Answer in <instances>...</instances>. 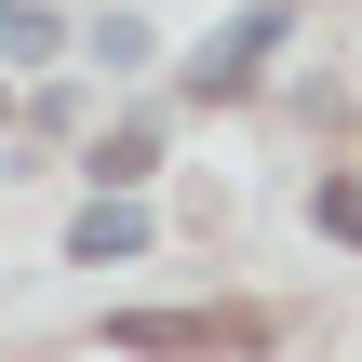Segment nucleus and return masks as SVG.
Returning <instances> with one entry per match:
<instances>
[{
  "instance_id": "nucleus-2",
  "label": "nucleus",
  "mask_w": 362,
  "mask_h": 362,
  "mask_svg": "<svg viewBox=\"0 0 362 362\" xmlns=\"http://www.w3.org/2000/svg\"><path fill=\"white\" fill-rule=\"evenodd\" d=\"M255 54H282V13H242V27L202 54V94H242V81H255Z\"/></svg>"
},
{
  "instance_id": "nucleus-4",
  "label": "nucleus",
  "mask_w": 362,
  "mask_h": 362,
  "mask_svg": "<svg viewBox=\"0 0 362 362\" xmlns=\"http://www.w3.org/2000/svg\"><path fill=\"white\" fill-rule=\"evenodd\" d=\"M134 175H148V134H107V148H94V188H107V202H121V188H134Z\"/></svg>"
},
{
  "instance_id": "nucleus-1",
  "label": "nucleus",
  "mask_w": 362,
  "mask_h": 362,
  "mask_svg": "<svg viewBox=\"0 0 362 362\" xmlns=\"http://www.w3.org/2000/svg\"><path fill=\"white\" fill-rule=\"evenodd\" d=\"M107 349L121 362H228V349H269V322L255 309H121Z\"/></svg>"
},
{
  "instance_id": "nucleus-3",
  "label": "nucleus",
  "mask_w": 362,
  "mask_h": 362,
  "mask_svg": "<svg viewBox=\"0 0 362 362\" xmlns=\"http://www.w3.org/2000/svg\"><path fill=\"white\" fill-rule=\"evenodd\" d=\"M134 242H148V215H134V202H94V215L67 228V255H81V269H107V255H134Z\"/></svg>"
}]
</instances>
